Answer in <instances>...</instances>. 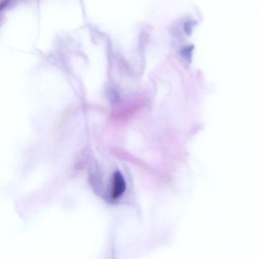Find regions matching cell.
Instances as JSON below:
<instances>
[{
	"mask_svg": "<svg viewBox=\"0 0 259 259\" xmlns=\"http://www.w3.org/2000/svg\"><path fill=\"white\" fill-rule=\"evenodd\" d=\"M125 188V182L122 174L119 171H115L113 174L112 198L116 199L120 197Z\"/></svg>",
	"mask_w": 259,
	"mask_h": 259,
	"instance_id": "6da1fadb",
	"label": "cell"
},
{
	"mask_svg": "<svg viewBox=\"0 0 259 259\" xmlns=\"http://www.w3.org/2000/svg\"><path fill=\"white\" fill-rule=\"evenodd\" d=\"M193 46H189L188 47H185L182 50V55L189 61L190 60L192 51L193 49Z\"/></svg>",
	"mask_w": 259,
	"mask_h": 259,
	"instance_id": "7a4b0ae2",
	"label": "cell"
},
{
	"mask_svg": "<svg viewBox=\"0 0 259 259\" xmlns=\"http://www.w3.org/2000/svg\"><path fill=\"white\" fill-rule=\"evenodd\" d=\"M192 22H187V23H186L185 24V31H186V33H190V29L192 28Z\"/></svg>",
	"mask_w": 259,
	"mask_h": 259,
	"instance_id": "3957f363",
	"label": "cell"
},
{
	"mask_svg": "<svg viewBox=\"0 0 259 259\" xmlns=\"http://www.w3.org/2000/svg\"><path fill=\"white\" fill-rule=\"evenodd\" d=\"M8 3V1H3L0 3V12L7 6Z\"/></svg>",
	"mask_w": 259,
	"mask_h": 259,
	"instance_id": "277c9868",
	"label": "cell"
}]
</instances>
